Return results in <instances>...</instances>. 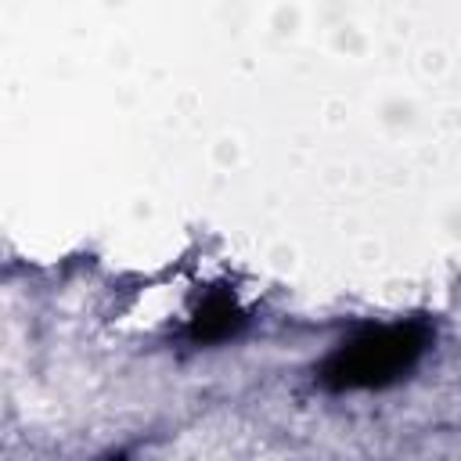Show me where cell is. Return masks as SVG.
<instances>
[{
	"instance_id": "obj_1",
	"label": "cell",
	"mask_w": 461,
	"mask_h": 461,
	"mask_svg": "<svg viewBox=\"0 0 461 461\" xmlns=\"http://www.w3.org/2000/svg\"><path fill=\"white\" fill-rule=\"evenodd\" d=\"M421 349H425L421 324L364 331V335L342 342L321 364V382L328 389H382V385L403 378L414 367V360L421 357Z\"/></svg>"
},
{
	"instance_id": "obj_2",
	"label": "cell",
	"mask_w": 461,
	"mask_h": 461,
	"mask_svg": "<svg viewBox=\"0 0 461 461\" xmlns=\"http://www.w3.org/2000/svg\"><path fill=\"white\" fill-rule=\"evenodd\" d=\"M238 324H241L238 306H234L227 295H212V299L198 310V317H194V324H191V339H194V342H216V339H227Z\"/></svg>"
}]
</instances>
